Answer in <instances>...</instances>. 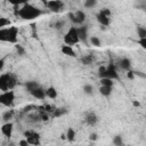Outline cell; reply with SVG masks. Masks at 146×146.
<instances>
[{
	"instance_id": "cell-1",
	"label": "cell",
	"mask_w": 146,
	"mask_h": 146,
	"mask_svg": "<svg viewBox=\"0 0 146 146\" xmlns=\"http://www.w3.org/2000/svg\"><path fill=\"white\" fill-rule=\"evenodd\" d=\"M42 10L32 6L31 3H27V2H24L23 6L18 9V14L17 16H19L22 19H26V21H30V19H34V18H38L39 16L42 15Z\"/></svg>"
},
{
	"instance_id": "cell-2",
	"label": "cell",
	"mask_w": 146,
	"mask_h": 146,
	"mask_svg": "<svg viewBox=\"0 0 146 146\" xmlns=\"http://www.w3.org/2000/svg\"><path fill=\"white\" fill-rule=\"evenodd\" d=\"M18 39V30L16 26L5 27L0 30V41L1 42H9V43H16Z\"/></svg>"
},
{
	"instance_id": "cell-3",
	"label": "cell",
	"mask_w": 146,
	"mask_h": 146,
	"mask_svg": "<svg viewBox=\"0 0 146 146\" xmlns=\"http://www.w3.org/2000/svg\"><path fill=\"white\" fill-rule=\"evenodd\" d=\"M79 42H80V41H79V38H78L76 27H75V26H71V27L67 30V32L65 33V35H64V43H65L66 46L72 47V46H74V44L79 43Z\"/></svg>"
},
{
	"instance_id": "cell-4",
	"label": "cell",
	"mask_w": 146,
	"mask_h": 146,
	"mask_svg": "<svg viewBox=\"0 0 146 146\" xmlns=\"http://www.w3.org/2000/svg\"><path fill=\"white\" fill-rule=\"evenodd\" d=\"M15 102V92L13 90H8L0 94V104L5 107H11Z\"/></svg>"
},
{
	"instance_id": "cell-5",
	"label": "cell",
	"mask_w": 146,
	"mask_h": 146,
	"mask_svg": "<svg viewBox=\"0 0 146 146\" xmlns=\"http://www.w3.org/2000/svg\"><path fill=\"white\" fill-rule=\"evenodd\" d=\"M67 16H68V18H70V21L73 23V24H75V25H79V26H81L83 23H84V21H86V13L84 11H82V10H76V11H70L68 14H67Z\"/></svg>"
},
{
	"instance_id": "cell-6",
	"label": "cell",
	"mask_w": 146,
	"mask_h": 146,
	"mask_svg": "<svg viewBox=\"0 0 146 146\" xmlns=\"http://www.w3.org/2000/svg\"><path fill=\"white\" fill-rule=\"evenodd\" d=\"M24 137L27 140L29 145H33V146H40L41 145V137L40 133L33 131V130H27L24 132Z\"/></svg>"
},
{
	"instance_id": "cell-7",
	"label": "cell",
	"mask_w": 146,
	"mask_h": 146,
	"mask_svg": "<svg viewBox=\"0 0 146 146\" xmlns=\"http://www.w3.org/2000/svg\"><path fill=\"white\" fill-rule=\"evenodd\" d=\"M102 78H107V79H111V80H115V79H117L119 75H117L116 66H115L113 63L108 64V65L106 66V68H105L104 74L102 75ZM102 78H100V79H102Z\"/></svg>"
},
{
	"instance_id": "cell-8",
	"label": "cell",
	"mask_w": 146,
	"mask_h": 146,
	"mask_svg": "<svg viewBox=\"0 0 146 146\" xmlns=\"http://www.w3.org/2000/svg\"><path fill=\"white\" fill-rule=\"evenodd\" d=\"M44 5L47 6V8L50 11H54V13L60 11L63 9V7H64V2L63 1H59V0H50V1L44 2Z\"/></svg>"
},
{
	"instance_id": "cell-9",
	"label": "cell",
	"mask_w": 146,
	"mask_h": 146,
	"mask_svg": "<svg viewBox=\"0 0 146 146\" xmlns=\"http://www.w3.org/2000/svg\"><path fill=\"white\" fill-rule=\"evenodd\" d=\"M0 130H1V133H2L6 138H8V139H9V138L13 136V131H14V123H13V122H5V123L1 125Z\"/></svg>"
},
{
	"instance_id": "cell-10",
	"label": "cell",
	"mask_w": 146,
	"mask_h": 146,
	"mask_svg": "<svg viewBox=\"0 0 146 146\" xmlns=\"http://www.w3.org/2000/svg\"><path fill=\"white\" fill-rule=\"evenodd\" d=\"M76 33H78L79 41H82V42L87 43V40H88V27L84 26V25H81V26L76 27Z\"/></svg>"
},
{
	"instance_id": "cell-11",
	"label": "cell",
	"mask_w": 146,
	"mask_h": 146,
	"mask_svg": "<svg viewBox=\"0 0 146 146\" xmlns=\"http://www.w3.org/2000/svg\"><path fill=\"white\" fill-rule=\"evenodd\" d=\"M9 75L10 73H3L0 75V90L2 92L9 90Z\"/></svg>"
},
{
	"instance_id": "cell-12",
	"label": "cell",
	"mask_w": 146,
	"mask_h": 146,
	"mask_svg": "<svg viewBox=\"0 0 146 146\" xmlns=\"http://www.w3.org/2000/svg\"><path fill=\"white\" fill-rule=\"evenodd\" d=\"M84 120H86V122H87L89 125L92 127V125H95V124L98 122V116L96 115L95 112H88V113L86 114Z\"/></svg>"
},
{
	"instance_id": "cell-13",
	"label": "cell",
	"mask_w": 146,
	"mask_h": 146,
	"mask_svg": "<svg viewBox=\"0 0 146 146\" xmlns=\"http://www.w3.org/2000/svg\"><path fill=\"white\" fill-rule=\"evenodd\" d=\"M96 18H97L98 23L103 26V29L110 26V24H111V18H110V17H106V16H104V15H102L100 13H98V14L96 15Z\"/></svg>"
},
{
	"instance_id": "cell-14",
	"label": "cell",
	"mask_w": 146,
	"mask_h": 146,
	"mask_svg": "<svg viewBox=\"0 0 146 146\" xmlns=\"http://www.w3.org/2000/svg\"><path fill=\"white\" fill-rule=\"evenodd\" d=\"M30 94H31L34 98H36V99H44V98H46V90H44V89H42V88H41V86H40L39 88H36V89L32 90Z\"/></svg>"
},
{
	"instance_id": "cell-15",
	"label": "cell",
	"mask_w": 146,
	"mask_h": 146,
	"mask_svg": "<svg viewBox=\"0 0 146 146\" xmlns=\"http://www.w3.org/2000/svg\"><path fill=\"white\" fill-rule=\"evenodd\" d=\"M119 66L124 71H130L131 70V60L129 58H127V57L121 58L119 60Z\"/></svg>"
},
{
	"instance_id": "cell-16",
	"label": "cell",
	"mask_w": 146,
	"mask_h": 146,
	"mask_svg": "<svg viewBox=\"0 0 146 146\" xmlns=\"http://www.w3.org/2000/svg\"><path fill=\"white\" fill-rule=\"evenodd\" d=\"M60 51H62L64 55L70 56V57H75V56H76V52L73 50V48L70 47V46H66V44H63V46L60 47Z\"/></svg>"
},
{
	"instance_id": "cell-17",
	"label": "cell",
	"mask_w": 146,
	"mask_h": 146,
	"mask_svg": "<svg viewBox=\"0 0 146 146\" xmlns=\"http://www.w3.org/2000/svg\"><path fill=\"white\" fill-rule=\"evenodd\" d=\"M58 96V91L55 87H48L46 89V97L50 98V99H56Z\"/></svg>"
},
{
	"instance_id": "cell-18",
	"label": "cell",
	"mask_w": 146,
	"mask_h": 146,
	"mask_svg": "<svg viewBox=\"0 0 146 146\" xmlns=\"http://www.w3.org/2000/svg\"><path fill=\"white\" fill-rule=\"evenodd\" d=\"M112 91H113V87H104V86L99 87V92L104 97H110L112 95Z\"/></svg>"
},
{
	"instance_id": "cell-19",
	"label": "cell",
	"mask_w": 146,
	"mask_h": 146,
	"mask_svg": "<svg viewBox=\"0 0 146 146\" xmlns=\"http://www.w3.org/2000/svg\"><path fill=\"white\" fill-rule=\"evenodd\" d=\"M40 87V84L36 82V81H27L26 83H25V88H26V90L29 91V92H31L32 90H34V89H36V88H39Z\"/></svg>"
},
{
	"instance_id": "cell-20",
	"label": "cell",
	"mask_w": 146,
	"mask_h": 146,
	"mask_svg": "<svg viewBox=\"0 0 146 146\" xmlns=\"http://www.w3.org/2000/svg\"><path fill=\"white\" fill-rule=\"evenodd\" d=\"M65 137H66V140H68L71 143L74 141L75 140V130L73 128H68L66 133H65Z\"/></svg>"
},
{
	"instance_id": "cell-21",
	"label": "cell",
	"mask_w": 146,
	"mask_h": 146,
	"mask_svg": "<svg viewBox=\"0 0 146 146\" xmlns=\"http://www.w3.org/2000/svg\"><path fill=\"white\" fill-rule=\"evenodd\" d=\"M94 60H95V57L92 56V55H86V56H83L82 58H81V62H82V64L83 65H90V64H92L94 63Z\"/></svg>"
},
{
	"instance_id": "cell-22",
	"label": "cell",
	"mask_w": 146,
	"mask_h": 146,
	"mask_svg": "<svg viewBox=\"0 0 146 146\" xmlns=\"http://www.w3.org/2000/svg\"><path fill=\"white\" fill-rule=\"evenodd\" d=\"M13 116H14V112L11 110H7V111H5L2 113V120L5 122H10V120L13 119Z\"/></svg>"
},
{
	"instance_id": "cell-23",
	"label": "cell",
	"mask_w": 146,
	"mask_h": 146,
	"mask_svg": "<svg viewBox=\"0 0 146 146\" xmlns=\"http://www.w3.org/2000/svg\"><path fill=\"white\" fill-rule=\"evenodd\" d=\"M112 143H113L114 146H123L124 145L123 144V138H122L121 135H115L112 139Z\"/></svg>"
},
{
	"instance_id": "cell-24",
	"label": "cell",
	"mask_w": 146,
	"mask_h": 146,
	"mask_svg": "<svg viewBox=\"0 0 146 146\" xmlns=\"http://www.w3.org/2000/svg\"><path fill=\"white\" fill-rule=\"evenodd\" d=\"M82 90H83V92H84L86 95H88V96H91V95L94 94V87H92L90 83H86V84L83 86Z\"/></svg>"
},
{
	"instance_id": "cell-25",
	"label": "cell",
	"mask_w": 146,
	"mask_h": 146,
	"mask_svg": "<svg viewBox=\"0 0 146 146\" xmlns=\"http://www.w3.org/2000/svg\"><path fill=\"white\" fill-rule=\"evenodd\" d=\"M9 90H13L14 88H15V86H16V83H17V79H16V76L14 75V74H11L10 73V75H9Z\"/></svg>"
},
{
	"instance_id": "cell-26",
	"label": "cell",
	"mask_w": 146,
	"mask_h": 146,
	"mask_svg": "<svg viewBox=\"0 0 146 146\" xmlns=\"http://www.w3.org/2000/svg\"><path fill=\"white\" fill-rule=\"evenodd\" d=\"M113 84H114V82L111 79H107V78H102L100 79V86H104V87H113Z\"/></svg>"
},
{
	"instance_id": "cell-27",
	"label": "cell",
	"mask_w": 146,
	"mask_h": 146,
	"mask_svg": "<svg viewBox=\"0 0 146 146\" xmlns=\"http://www.w3.org/2000/svg\"><path fill=\"white\" fill-rule=\"evenodd\" d=\"M67 113V110L66 108H63V107H60V108H55L54 110V116L55 117H59V116H62V115H64V114H66Z\"/></svg>"
},
{
	"instance_id": "cell-28",
	"label": "cell",
	"mask_w": 146,
	"mask_h": 146,
	"mask_svg": "<svg viewBox=\"0 0 146 146\" xmlns=\"http://www.w3.org/2000/svg\"><path fill=\"white\" fill-rule=\"evenodd\" d=\"M89 41H90L91 46H95V47H100L102 46V41L98 36H90Z\"/></svg>"
},
{
	"instance_id": "cell-29",
	"label": "cell",
	"mask_w": 146,
	"mask_h": 146,
	"mask_svg": "<svg viewBox=\"0 0 146 146\" xmlns=\"http://www.w3.org/2000/svg\"><path fill=\"white\" fill-rule=\"evenodd\" d=\"M10 25V21L6 17H0V30L5 29L6 26H9Z\"/></svg>"
},
{
	"instance_id": "cell-30",
	"label": "cell",
	"mask_w": 146,
	"mask_h": 146,
	"mask_svg": "<svg viewBox=\"0 0 146 146\" xmlns=\"http://www.w3.org/2000/svg\"><path fill=\"white\" fill-rule=\"evenodd\" d=\"M96 5H97V1H96V0H86V1L83 2V6H84L86 8H88V9L94 8Z\"/></svg>"
},
{
	"instance_id": "cell-31",
	"label": "cell",
	"mask_w": 146,
	"mask_h": 146,
	"mask_svg": "<svg viewBox=\"0 0 146 146\" xmlns=\"http://www.w3.org/2000/svg\"><path fill=\"white\" fill-rule=\"evenodd\" d=\"M137 34L139 36V39H144L146 38V29L145 27H137Z\"/></svg>"
},
{
	"instance_id": "cell-32",
	"label": "cell",
	"mask_w": 146,
	"mask_h": 146,
	"mask_svg": "<svg viewBox=\"0 0 146 146\" xmlns=\"http://www.w3.org/2000/svg\"><path fill=\"white\" fill-rule=\"evenodd\" d=\"M102 15H104V16H106V17H110L111 18V15H112V13H111V10L108 9V8H103V9H100V11H99Z\"/></svg>"
},
{
	"instance_id": "cell-33",
	"label": "cell",
	"mask_w": 146,
	"mask_h": 146,
	"mask_svg": "<svg viewBox=\"0 0 146 146\" xmlns=\"http://www.w3.org/2000/svg\"><path fill=\"white\" fill-rule=\"evenodd\" d=\"M64 24H65L64 21H58V22L55 23V29H56V30H60V29L64 26Z\"/></svg>"
},
{
	"instance_id": "cell-34",
	"label": "cell",
	"mask_w": 146,
	"mask_h": 146,
	"mask_svg": "<svg viewBox=\"0 0 146 146\" xmlns=\"http://www.w3.org/2000/svg\"><path fill=\"white\" fill-rule=\"evenodd\" d=\"M138 43L140 44V47H141L143 49H146V38L139 39V40H138Z\"/></svg>"
},
{
	"instance_id": "cell-35",
	"label": "cell",
	"mask_w": 146,
	"mask_h": 146,
	"mask_svg": "<svg viewBox=\"0 0 146 146\" xmlns=\"http://www.w3.org/2000/svg\"><path fill=\"white\" fill-rule=\"evenodd\" d=\"M89 139H90L91 141H96V140L98 139V135H97L96 132H91V133L89 135Z\"/></svg>"
},
{
	"instance_id": "cell-36",
	"label": "cell",
	"mask_w": 146,
	"mask_h": 146,
	"mask_svg": "<svg viewBox=\"0 0 146 146\" xmlns=\"http://www.w3.org/2000/svg\"><path fill=\"white\" fill-rule=\"evenodd\" d=\"M18 146H30V145H29L27 140H26L25 138H23V139H21V140L18 141Z\"/></svg>"
},
{
	"instance_id": "cell-37",
	"label": "cell",
	"mask_w": 146,
	"mask_h": 146,
	"mask_svg": "<svg viewBox=\"0 0 146 146\" xmlns=\"http://www.w3.org/2000/svg\"><path fill=\"white\" fill-rule=\"evenodd\" d=\"M127 72H128V73H127V78L130 79V80H132V79L135 78V72L131 71V70H130V71H127Z\"/></svg>"
},
{
	"instance_id": "cell-38",
	"label": "cell",
	"mask_w": 146,
	"mask_h": 146,
	"mask_svg": "<svg viewBox=\"0 0 146 146\" xmlns=\"http://www.w3.org/2000/svg\"><path fill=\"white\" fill-rule=\"evenodd\" d=\"M16 49H17V52H18L19 55H24V49H23L21 46L17 44V46H16Z\"/></svg>"
},
{
	"instance_id": "cell-39",
	"label": "cell",
	"mask_w": 146,
	"mask_h": 146,
	"mask_svg": "<svg viewBox=\"0 0 146 146\" xmlns=\"http://www.w3.org/2000/svg\"><path fill=\"white\" fill-rule=\"evenodd\" d=\"M5 67V58H0V72L3 70Z\"/></svg>"
},
{
	"instance_id": "cell-40",
	"label": "cell",
	"mask_w": 146,
	"mask_h": 146,
	"mask_svg": "<svg viewBox=\"0 0 146 146\" xmlns=\"http://www.w3.org/2000/svg\"><path fill=\"white\" fill-rule=\"evenodd\" d=\"M40 119H41L42 121H48L49 116H48L47 114H41V115H40Z\"/></svg>"
},
{
	"instance_id": "cell-41",
	"label": "cell",
	"mask_w": 146,
	"mask_h": 146,
	"mask_svg": "<svg viewBox=\"0 0 146 146\" xmlns=\"http://www.w3.org/2000/svg\"><path fill=\"white\" fill-rule=\"evenodd\" d=\"M132 104H133V106H137V107H138V106H140V104H139L138 102H133Z\"/></svg>"
},
{
	"instance_id": "cell-42",
	"label": "cell",
	"mask_w": 146,
	"mask_h": 146,
	"mask_svg": "<svg viewBox=\"0 0 146 146\" xmlns=\"http://www.w3.org/2000/svg\"><path fill=\"white\" fill-rule=\"evenodd\" d=\"M60 138H62V139H64V140L66 139V137H65V135H64V133H62V135H60Z\"/></svg>"
},
{
	"instance_id": "cell-43",
	"label": "cell",
	"mask_w": 146,
	"mask_h": 146,
	"mask_svg": "<svg viewBox=\"0 0 146 146\" xmlns=\"http://www.w3.org/2000/svg\"><path fill=\"white\" fill-rule=\"evenodd\" d=\"M8 146H15V143H13V141H9Z\"/></svg>"
},
{
	"instance_id": "cell-44",
	"label": "cell",
	"mask_w": 146,
	"mask_h": 146,
	"mask_svg": "<svg viewBox=\"0 0 146 146\" xmlns=\"http://www.w3.org/2000/svg\"><path fill=\"white\" fill-rule=\"evenodd\" d=\"M90 146H91V145H90Z\"/></svg>"
}]
</instances>
